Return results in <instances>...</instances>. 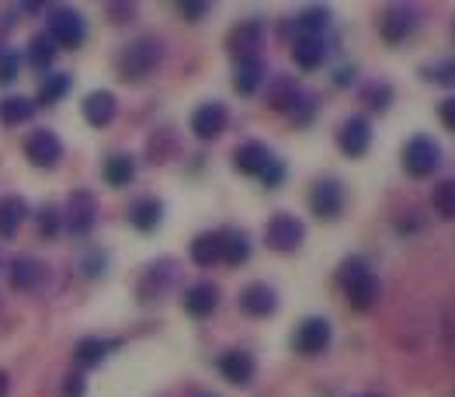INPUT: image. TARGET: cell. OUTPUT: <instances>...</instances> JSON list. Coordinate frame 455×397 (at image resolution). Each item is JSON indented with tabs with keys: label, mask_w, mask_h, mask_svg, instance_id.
Returning <instances> with one entry per match:
<instances>
[{
	"label": "cell",
	"mask_w": 455,
	"mask_h": 397,
	"mask_svg": "<svg viewBox=\"0 0 455 397\" xmlns=\"http://www.w3.org/2000/svg\"><path fill=\"white\" fill-rule=\"evenodd\" d=\"M338 286L344 289V300H347V307L355 314H369V311L379 307L382 282L372 272L369 258H362V255L344 258L341 265H338Z\"/></svg>",
	"instance_id": "cell-1"
},
{
	"label": "cell",
	"mask_w": 455,
	"mask_h": 397,
	"mask_svg": "<svg viewBox=\"0 0 455 397\" xmlns=\"http://www.w3.org/2000/svg\"><path fill=\"white\" fill-rule=\"evenodd\" d=\"M160 60H164V42L156 36H143V39H132L129 45L118 49L115 70L122 80H147L160 67Z\"/></svg>",
	"instance_id": "cell-2"
},
{
	"label": "cell",
	"mask_w": 455,
	"mask_h": 397,
	"mask_svg": "<svg viewBox=\"0 0 455 397\" xmlns=\"http://www.w3.org/2000/svg\"><path fill=\"white\" fill-rule=\"evenodd\" d=\"M400 160H403V171L411 174V178H431L438 167H442V147L431 140V136H411L407 143H403V150H400Z\"/></svg>",
	"instance_id": "cell-3"
},
{
	"label": "cell",
	"mask_w": 455,
	"mask_h": 397,
	"mask_svg": "<svg viewBox=\"0 0 455 397\" xmlns=\"http://www.w3.org/2000/svg\"><path fill=\"white\" fill-rule=\"evenodd\" d=\"M334 342V328L327 318H303L292 331V352L303 359L323 356Z\"/></svg>",
	"instance_id": "cell-4"
},
{
	"label": "cell",
	"mask_w": 455,
	"mask_h": 397,
	"mask_svg": "<svg viewBox=\"0 0 455 397\" xmlns=\"http://www.w3.org/2000/svg\"><path fill=\"white\" fill-rule=\"evenodd\" d=\"M265 240H267V247L278 251V255H292V251H299L306 240L303 220L292 216V213H275L265 227Z\"/></svg>",
	"instance_id": "cell-5"
},
{
	"label": "cell",
	"mask_w": 455,
	"mask_h": 397,
	"mask_svg": "<svg viewBox=\"0 0 455 397\" xmlns=\"http://www.w3.org/2000/svg\"><path fill=\"white\" fill-rule=\"evenodd\" d=\"M420 25V14L418 7H411V4H389V7H382L379 14V36L389 45H400V42H407L414 32H418Z\"/></svg>",
	"instance_id": "cell-6"
},
{
	"label": "cell",
	"mask_w": 455,
	"mask_h": 397,
	"mask_svg": "<svg viewBox=\"0 0 455 397\" xmlns=\"http://www.w3.org/2000/svg\"><path fill=\"white\" fill-rule=\"evenodd\" d=\"M45 36L56 42V45H63V49H80L84 39H87V25H84V18L76 14L74 7H52L49 11V32Z\"/></svg>",
	"instance_id": "cell-7"
},
{
	"label": "cell",
	"mask_w": 455,
	"mask_h": 397,
	"mask_svg": "<svg viewBox=\"0 0 455 397\" xmlns=\"http://www.w3.org/2000/svg\"><path fill=\"white\" fill-rule=\"evenodd\" d=\"M63 223H67V231H70L74 238H87V234L94 231V223H98V198H94V192L74 189L70 198H67V216H63Z\"/></svg>",
	"instance_id": "cell-8"
},
{
	"label": "cell",
	"mask_w": 455,
	"mask_h": 397,
	"mask_svg": "<svg viewBox=\"0 0 455 397\" xmlns=\"http://www.w3.org/2000/svg\"><path fill=\"white\" fill-rule=\"evenodd\" d=\"M338 150L351 160L365 158L372 150V122H369V116H347L338 126Z\"/></svg>",
	"instance_id": "cell-9"
},
{
	"label": "cell",
	"mask_w": 455,
	"mask_h": 397,
	"mask_svg": "<svg viewBox=\"0 0 455 397\" xmlns=\"http://www.w3.org/2000/svg\"><path fill=\"white\" fill-rule=\"evenodd\" d=\"M309 213L316 220H338L344 213V185L338 178H316L309 189Z\"/></svg>",
	"instance_id": "cell-10"
},
{
	"label": "cell",
	"mask_w": 455,
	"mask_h": 397,
	"mask_svg": "<svg viewBox=\"0 0 455 397\" xmlns=\"http://www.w3.org/2000/svg\"><path fill=\"white\" fill-rule=\"evenodd\" d=\"M261 42H265V25L258 18H247V21H240L227 36V49L229 56L240 63V60H254L258 49H261Z\"/></svg>",
	"instance_id": "cell-11"
},
{
	"label": "cell",
	"mask_w": 455,
	"mask_h": 397,
	"mask_svg": "<svg viewBox=\"0 0 455 397\" xmlns=\"http://www.w3.org/2000/svg\"><path fill=\"white\" fill-rule=\"evenodd\" d=\"M227 122H229V112L223 101H205V105H198L195 112H191V133L198 136V140H220L223 133H227Z\"/></svg>",
	"instance_id": "cell-12"
},
{
	"label": "cell",
	"mask_w": 455,
	"mask_h": 397,
	"mask_svg": "<svg viewBox=\"0 0 455 397\" xmlns=\"http://www.w3.org/2000/svg\"><path fill=\"white\" fill-rule=\"evenodd\" d=\"M181 307H185V314L195 320H205L216 314V307H220V286L216 282H195L185 289V296H181Z\"/></svg>",
	"instance_id": "cell-13"
},
{
	"label": "cell",
	"mask_w": 455,
	"mask_h": 397,
	"mask_svg": "<svg viewBox=\"0 0 455 397\" xmlns=\"http://www.w3.org/2000/svg\"><path fill=\"white\" fill-rule=\"evenodd\" d=\"M25 158L32 160L36 167H56L63 158V143L52 129H36L28 140H25Z\"/></svg>",
	"instance_id": "cell-14"
},
{
	"label": "cell",
	"mask_w": 455,
	"mask_h": 397,
	"mask_svg": "<svg viewBox=\"0 0 455 397\" xmlns=\"http://www.w3.org/2000/svg\"><path fill=\"white\" fill-rule=\"evenodd\" d=\"M220 373L233 387H247L258 377V359L251 356L247 349H229V352L220 356Z\"/></svg>",
	"instance_id": "cell-15"
},
{
	"label": "cell",
	"mask_w": 455,
	"mask_h": 397,
	"mask_svg": "<svg viewBox=\"0 0 455 397\" xmlns=\"http://www.w3.org/2000/svg\"><path fill=\"white\" fill-rule=\"evenodd\" d=\"M240 311L247 318H271L278 311V293L267 282H251L240 289Z\"/></svg>",
	"instance_id": "cell-16"
},
{
	"label": "cell",
	"mask_w": 455,
	"mask_h": 397,
	"mask_svg": "<svg viewBox=\"0 0 455 397\" xmlns=\"http://www.w3.org/2000/svg\"><path fill=\"white\" fill-rule=\"evenodd\" d=\"M45 276H49L45 262H38L32 255H18V258L11 262V289H21V293L38 289V286L45 282Z\"/></svg>",
	"instance_id": "cell-17"
},
{
	"label": "cell",
	"mask_w": 455,
	"mask_h": 397,
	"mask_svg": "<svg viewBox=\"0 0 455 397\" xmlns=\"http://www.w3.org/2000/svg\"><path fill=\"white\" fill-rule=\"evenodd\" d=\"M267 160H271V150H267L265 143L247 140V143H240V147L233 150V171L251 174V178H261V171L267 167Z\"/></svg>",
	"instance_id": "cell-18"
},
{
	"label": "cell",
	"mask_w": 455,
	"mask_h": 397,
	"mask_svg": "<svg viewBox=\"0 0 455 397\" xmlns=\"http://www.w3.org/2000/svg\"><path fill=\"white\" fill-rule=\"evenodd\" d=\"M80 112H84V119L91 122L94 129H105V126H112L115 112H118V101H115L112 91H91V94L84 98Z\"/></svg>",
	"instance_id": "cell-19"
},
{
	"label": "cell",
	"mask_w": 455,
	"mask_h": 397,
	"mask_svg": "<svg viewBox=\"0 0 455 397\" xmlns=\"http://www.w3.org/2000/svg\"><path fill=\"white\" fill-rule=\"evenodd\" d=\"M188 255L198 269H212L216 262H223V231H205V234H198V238L191 240Z\"/></svg>",
	"instance_id": "cell-20"
},
{
	"label": "cell",
	"mask_w": 455,
	"mask_h": 397,
	"mask_svg": "<svg viewBox=\"0 0 455 397\" xmlns=\"http://www.w3.org/2000/svg\"><path fill=\"white\" fill-rule=\"evenodd\" d=\"M174 262L171 258H164V262H156V265H150L147 272H143V279H140V300L143 304H153L167 286H171V279H174Z\"/></svg>",
	"instance_id": "cell-21"
},
{
	"label": "cell",
	"mask_w": 455,
	"mask_h": 397,
	"mask_svg": "<svg viewBox=\"0 0 455 397\" xmlns=\"http://www.w3.org/2000/svg\"><path fill=\"white\" fill-rule=\"evenodd\" d=\"M265 80H267V67L261 63V56H254V60H240L236 70H233V91L243 94V98H251Z\"/></svg>",
	"instance_id": "cell-22"
},
{
	"label": "cell",
	"mask_w": 455,
	"mask_h": 397,
	"mask_svg": "<svg viewBox=\"0 0 455 397\" xmlns=\"http://www.w3.org/2000/svg\"><path fill=\"white\" fill-rule=\"evenodd\" d=\"M303 101V87L296 84V77H275L267 84V105L275 112H292Z\"/></svg>",
	"instance_id": "cell-23"
},
{
	"label": "cell",
	"mask_w": 455,
	"mask_h": 397,
	"mask_svg": "<svg viewBox=\"0 0 455 397\" xmlns=\"http://www.w3.org/2000/svg\"><path fill=\"white\" fill-rule=\"evenodd\" d=\"M28 220V202L21 196L0 198V238H14Z\"/></svg>",
	"instance_id": "cell-24"
},
{
	"label": "cell",
	"mask_w": 455,
	"mask_h": 397,
	"mask_svg": "<svg viewBox=\"0 0 455 397\" xmlns=\"http://www.w3.org/2000/svg\"><path fill=\"white\" fill-rule=\"evenodd\" d=\"M160 220H164V202L160 198H140V202H132V209H129V223L140 231V234H150L160 227Z\"/></svg>",
	"instance_id": "cell-25"
},
{
	"label": "cell",
	"mask_w": 455,
	"mask_h": 397,
	"mask_svg": "<svg viewBox=\"0 0 455 397\" xmlns=\"http://www.w3.org/2000/svg\"><path fill=\"white\" fill-rule=\"evenodd\" d=\"M331 32V11L327 7H306L296 18V39H327Z\"/></svg>",
	"instance_id": "cell-26"
},
{
	"label": "cell",
	"mask_w": 455,
	"mask_h": 397,
	"mask_svg": "<svg viewBox=\"0 0 455 397\" xmlns=\"http://www.w3.org/2000/svg\"><path fill=\"white\" fill-rule=\"evenodd\" d=\"M292 60L299 70H320L327 60V39H296L292 42Z\"/></svg>",
	"instance_id": "cell-27"
},
{
	"label": "cell",
	"mask_w": 455,
	"mask_h": 397,
	"mask_svg": "<svg viewBox=\"0 0 455 397\" xmlns=\"http://www.w3.org/2000/svg\"><path fill=\"white\" fill-rule=\"evenodd\" d=\"M132 178H136V158L132 154H112V158L105 160V182L112 189L132 185Z\"/></svg>",
	"instance_id": "cell-28"
},
{
	"label": "cell",
	"mask_w": 455,
	"mask_h": 397,
	"mask_svg": "<svg viewBox=\"0 0 455 397\" xmlns=\"http://www.w3.org/2000/svg\"><path fill=\"white\" fill-rule=\"evenodd\" d=\"M247 258H251L247 231H223V262L229 269H240V265H247Z\"/></svg>",
	"instance_id": "cell-29"
},
{
	"label": "cell",
	"mask_w": 455,
	"mask_h": 397,
	"mask_svg": "<svg viewBox=\"0 0 455 397\" xmlns=\"http://www.w3.org/2000/svg\"><path fill=\"white\" fill-rule=\"evenodd\" d=\"M393 98H396V91H393V84H389V80H372V84H365V87H362V105H365L372 116L389 112Z\"/></svg>",
	"instance_id": "cell-30"
},
{
	"label": "cell",
	"mask_w": 455,
	"mask_h": 397,
	"mask_svg": "<svg viewBox=\"0 0 455 397\" xmlns=\"http://www.w3.org/2000/svg\"><path fill=\"white\" fill-rule=\"evenodd\" d=\"M36 101H28V98H4L0 101V122L4 126H21V122H28L36 116Z\"/></svg>",
	"instance_id": "cell-31"
},
{
	"label": "cell",
	"mask_w": 455,
	"mask_h": 397,
	"mask_svg": "<svg viewBox=\"0 0 455 397\" xmlns=\"http://www.w3.org/2000/svg\"><path fill=\"white\" fill-rule=\"evenodd\" d=\"M108 342H101V338H80L74 349L76 362L84 366V369H91V366H101L105 362V356H108Z\"/></svg>",
	"instance_id": "cell-32"
},
{
	"label": "cell",
	"mask_w": 455,
	"mask_h": 397,
	"mask_svg": "<svg viewBox=\"0 0 455 397\" xmlns=\"http://www.w3.org/2000/svg\"><path fill=\"white\" fill-rule=\"evenodd\" d=\"M52 60H56V42L49 39L45 32H38L36 39L28 42V63H32L36 70H49Z\"/></svg>",
	"instance_id": "cell-33"
},
{
	"label": "cell",
	"mask_w": 455,
	"mask_h": 397,
	"mask_svg": "<svg viewBox=\"0 0 455 397\" xmlns=\"http://www.w3.org/2000/svg\"><path fill=\"white\" fill-rule=\"evenodd\" d=\"M431 206H435V213H438L442 220H455V178H445V182L435 185Z\"/></svg>",
	"instance_id": "cell-34"
},
{
	"label": "cell",
	"mask_w": 455,
	"mask_h": 397,
	"mask_svg": "<svg viewBox=\"0 0 455 397\" xmlns=\"http://www.w3.org/2000/svg\"><path fill=\"white\" fill-rule=\"evenodd\" d=\"M67 91H70V74H52V77H45L42 91H38V105H56Z\"/></svg>",
	"instance_id": "cell-35"
},
{
	"label": "cell",
	"mask_w": 455,
	"mask_h": 397,
	"mask_svg": "<svg viewBox=\"0 0 455 397\" xmlns=\"http://www.w3.org/2000/svg\"><path fill=\"white\" fill-rule=\"evenodd\" d=\"M424 80L438 84V87H455V60H438V63H427L420 67Z\"/></svg>",
	"instance_id": "cell-36"
},
{
	"label": "cell",
	"mask_w": 455,
	"mask_h": 397,
	"mask_svg": "<svg viewBox=\"0 0 455 397\" xmlns=\"http://www.w3.org/2000/svg\"><path fill=\"white\" fill-rule=\"evenodd\" d=\"M147 150H150V164H167V154L174 150V136H171V129L153 133L150 143H147Z\"/></svg>",
	"instance_id": "cell-37"
},
{
	"label": "cell",
	"mask_w": 455,
	"mask_h": 397,
	"mask_svg": "<svg viewBox=\"0 0 455 397\" xmlns=\"http://www.w3.org/2000/svg\"><path fill=\"white\" fill-rule=\"evenodd\" d=\"M60 209L56 206H45L42 213H38V231H42V238H56L60 234Z\"/></svg>",
	"instance_id": "cell-38"
},
{
	"label": "cell",
	"mask_w": 455,
	"mask_h": 397,
	"mask_svg": "<svg viewBox=\"0 0 455 397\" xmlns=\"http://www.w3.org/2000/svg\"><path fill=\"white\" fill-rule=\"evenodd\" d=\"M282 182H285V164H282L278 158H271L267 160V167L261 171V185H265V189H278Z\"/></svg>",
	"instance_id": "cell-39"
},
{
	"label": "cell",
	"mask_w": 455,
	"mask_h": 397,
	"mask_svg": "<svg viewBox=\"0 0 455 397\" xmlns=\"http://www.w3.org/2000/svg\"><path fill=\"white\" fill-rule=\"evenodd\" d=\"M18 77V53H4L0 56V84H11Z\"/></svg>",
	"instance_id": "cell-40"
},
{
	"label": "cell",
	"mask_w": 455,
	"mask_h": 397,
	"mask_svg": "<svg viewBox=\"0 0 455 397\" xmlns=\"http://www.w3.org/2000/svg\"><path fill=\"white\" fill-rule=\"evenodd\" d=\"M178 14H181L185 21H202V18L209 14V4H178Z\"/></svg>",
	"instance_id": "cell-41"
},
{
	"label": "cell",
	"mask_w": 455,
	"mask_h": 397,
	"mask_svg": "<svg viewBox=\"0 0 455 397\" xmlns=\"http://www.w3.org/2000/svg\"><path fill=\"white\" fill-rule=\"evenodd\" d=\"M438 119H442V126H445L449 133H455V94L438 105Z\"/></svg>",
	"instance_id": "cell-42"
},
{
	"label": "cell",
	"mask_w": 455,
	"mask_h": 397,
	"mask_svg": "<svg viewBox=\"0 0 455 397\" xmlns=\"http://www.w3.org/2000/svg\"><path fill=\"white\" fill-rule=\"evenodd\" d=\"M108 14H112L115 25H122V21L136 18V7H132V4H112V7H108Z\"/></svg>",
	"instance_id": "cell-43"
},
{
	"label": "cell",
	"mask_w": 455,
	"mask_h": 397,
	"mask_svg": "<svg viewBox=\"0 0 455 397\" xmlns=\"http://www.w3.org/2000/svg\"><path fill=\"white\" fill-rule=\"evenodd\" d=\"M63 384H67V387H63V394L67 397H84V377H80V373H76V377L70 373Z\"/></svg>",
	"instance_id": "cell-44"
},
{
	"label": "cell",
	"mask_w": 455,
	"mask_h": 397,
	"mask_svg": "<svg viewBox=\"0 0 455 397\" xmlns=\"http://www.w3.org/2000/svg\"><path fill=\"white\" fill-rule=\"evenodd\" d=\"M334 84H338V87H347V84H355V70H347V67H344V70H338Z\"/></svg>",
	"instance_id": "cell-45"
},
{
	"label": "cell",
	"mask_w": 455,
	"mask_h": 397,
	"mask_svg": "<svg viewBox=\"0 0 455 397\" xmlns=\"http://www.w3.org/2000/svg\"><path fill=\"white\" fill-rule=\"evenodd\" d=\"M7 391H11V377L0 369V397H7Z\"/></svg>",
	"instance_id": "cell-46"
},
{
	"label": "cell",
	"mask_w": 455,
	"mask_h": 397,
	"mask_svg": "<svg viewBox=\"0 0 455 397\" xmlns=\"http://www.w3.org/2000/svg\"><path fill=\"white\" fill-rule=\"evenodd\" d=\"M198 397H216V394H198Z\"/></svg>",
	"instance_id": "cell-47"
},
{
	"label": "cell",
	"mask_w": 455,
	"mask_h": 397,
	"mask_svg": "<svg viewBox=\"0 0 455 397\" xmlns=\"http://www.w3.org/2000/svg\"><path fill=\"white\" fill-rule=\"evenodd\" d=\"M362 397H376V394H362Z\"/></svg>",
	"instance_id": "cell-48"
}]
</instances>
